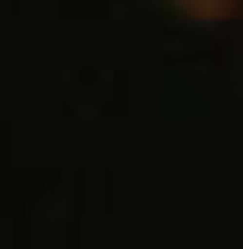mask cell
Returning <instances> with one entry per match:
<instances>
[{"label": "cell", "mask_w": 243, "mask_h": 249, "mask_svg": "<svg viewBox=\"0 0 243 249\" xmlns=\"http://www.w3.org/2000/svg\"><path fill=\"white\" fill-rule=\"evenodd\" d=\"M181 19H193V25H218V19H231L243 0H168Z\"/></svg>", "instance_id": "6da1fadb"}]
</instances>
